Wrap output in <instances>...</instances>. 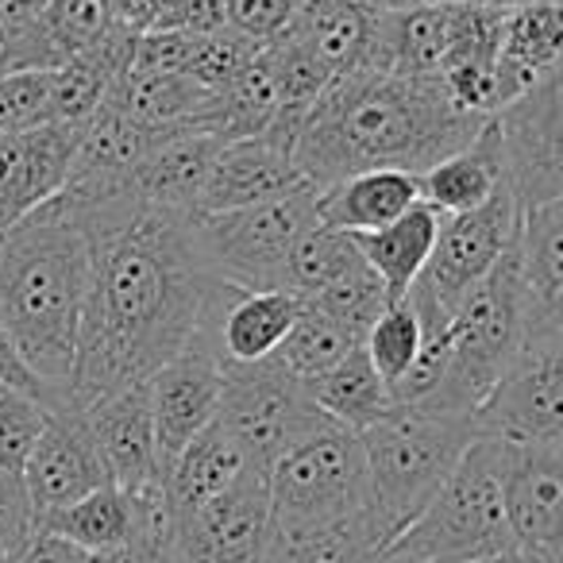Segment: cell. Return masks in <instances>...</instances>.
I'll use <instances>...</instances> for the list:
<instances>
[{"label":"cell","mask_w":563,"mask_h":563,"mask_svg":"<svg viewBox=\"0 0 563 563\" xmlns=\"http://www.w3.org/2000/svg\"><path fill=\"white\" fill-rule=\"evenodd\" d=\"M228 282L212 271L189 212L140 205L93 235V278L66 406L86 413L143 386L201 336Z\"/></svg>","instance_id":"obj_1"},{"label":"cell","mask_w":563,"mask_h":563,"mask_svg":"<svg viewBox=\"0 0 563 563\" xmlns=\"http://www.w3.org/2000/svg\"><path fill=\"white\" fill-rule=\"evenodd\" d=\"M486 120L490 117L455 109L437 78H401L360 66L340 74L301 117L294 163L317 189L367 170H406L421 178L429 166L471 147Z\"/></svg>","instance_id":"obj_2"},{"label":"cell","mask_w":563,"mask_h":563,"mask_svg":"<svg viewBox=\"0 0 563 563\" xmlns=\"http://www.w3.org/2000/svg\"><path fill=\"white\" fill-rule=\"evenodd\" d=\"M89 278L93 240L55 197L0 228V329L43 386L47 406H66Z\"/></svg>","instance_id":"obj_3"},{"label":"cell","mask_w":563,"mask_h":563,"mask_svg":"<svg viewBox=\"0 0 563 563\" xmlns=\"http://www.w3.org/2000/svg\"><path fill=\"white\" fill-rule=\"evenodd\" d=\"M537 324H563V317H548L532 306L521 271H517V255L509 247L494 263V271L483 282H475L460 298V306L448 313L444 375L429 398L417 401V409L471 421L478 401L521 355L525 340Z\"/></svg>","instance_id":"obj_4"},{"label":"cell","mask_w":563,"mask_h":563,"mask_svg":"<svg viewBox=\"0 0 563 563\" xmlns=\"http://www.w3.org/2000/svg\"><path fill=\"white\" fill-rule=\"evenodd\" d=\"M501 440L475 437L429 506L390 540L386 555L409 563H478L514 548L501 506Z\"/></svg>","instance_id":"obj_5"},{"label":"cell","mask_w":563,"mask_h":563,"mask_svg":"<svg viewBox=\"0 0 563 563\" xmlns=\"http://www.w3.org/2000/svg\"><path fill=\"white\" fill-rule=\"evenodd\" d=\"M471 440L475 432L467 417L429 413L417 406H394L383 421L360 432L371 509L386 525L390 540L429 506Z\"/></svg>","instance_id":"obj_6"},{"label":"cell","mask_w":563,"mask_h":563,"mask_svg":"<svg viewBox=\"0 0 563 563\" xmlns=\"http://www.w3.org/2000/svg\"><path fill=\"white\" fill-rule=\"evenodd\" d=\"M271 532H298L371 509L367 460L355 432L321 424L266 467Z\"/></svg>","instance_id":"obj_7"},{"label":"cell","mask_w":563,"mask_h":563,"mask_svg":"<svg viewBox=\"0 0 563 563\" xmlns=\"http://www.w3.org/2000/svg\"><path fill=\"white\" fill-rule=\"evenodd\" d=\"M317 194L321 189L301 181L271 201L197 217V235L212 271L240 290H286V258L294 243L321 224Z\"/></svg>","instance_id":"obj_8"},{"label":"cell","mask_w":563,"mask_h":563,"mask_svg":"<svg viewBox=\"0 0 563 563\" xmlns=\"http://www.w3.org/2000/svg\"><path fill=\"white\" fill-rule=\"evenodd\" d=\"M220 371H224V390H220L217 421L263 475L286 448L329 424V417L309 401L306 383L294 378L278 360L220 363Z\"/></svg>","instance_id":"obj_9"},{"label":"cell","mask_w":563,"mask_h":563,"mask_svg":"<svg viewBox=\"0 0 563 563\" xmlns=\"http://www.w3.org/2000/svg\"><path fill=\"white\" fill-rule=\"evenodd\" d=\"M471 432L501 444H563V324H537L521 355L471 413Z\"/></svg>","instance_id":"obj_10"},{"label":"cell","mask_w":563,"mask_h":563,"mask_svg":"<svg viewBox=\"0 0 563 563\" xmlns=\"http://www.w3.org/2000/svg\"><path fill=\"white\" fill-rule=\"evenodd\" d=\"M517 209L563 201V70L490 117Z\"/></svg>","instance_id":"obj_11"},{"label":"cell","mask_w":563,"mask_h":563,"mask_svg":"<svg viewBox=\"0 0 563 563\" xmlns=\"http://www.w3.org/2000/svg\"><path fill=\"white\" fill-rule=\"evenodd\" d=\"M517 224H521V209H517L514 194L506 186L486 205H478V209L444 217L437 232V247L429 255V266L409 286L406 298L440 309L448 317L460 306L463 294L475 282H483L494 271V263L514 247Z\"/></svg>","instance_id":"obj_12"},{"label":"cell","mask_w":563,"mask_h":563,"mask_svg":"<svg viewBox=\"0 0 563 563\" xmlns=\"http://www.w3.org/2000/svg\"><path fill=\"white\" fill-rule=\"evenodd\" d=\"M27 506H32L35 529L70 501L112 486L97 440L86 424V413L70 406H47V421L20 467Z\"/></svg>","instance_id":"obj_13"},{"label":"cell","mask_w":563,"mask_h":563,"mask_svg":"<svg viewBox=\"0 0 563 563\" xmlns=\"http://www.w3.org/2000/svg\"><path fill=\"white\" fill-rule=\"evenodd\" d=\"M271 537L266 475L247 467L224 494L174 517V563H258Z\"/></svg>","instance_id":"obj_14"},{"label":"cell","mask_w":563,"mask_h":563,"mask_svg":"<svg viewBox=\"0 0 563 563\" xmlns=\"http://www.w3.org/2000/svg\"><path fill=\"white\" fill-rule=\"evenodd\" d=\"M501 506L514 548L563 563V444H509Z\"/></svg>","instance_id":"obj_15"},{"label":"cell","mask_w":563,"mask_h":563,"mask_svg":"<svg viewBox=\"0 0 563 563\" xmlns=\"http://www.w3.org/2000/svg\"><path fill=\"white\" fill-rule=\"evenodd\" d=\"M478 4L471 0H440V4H401L378 9L371 35L367 70L401 74V78H437L440 63L471 32Z\"/></svg>","instance_id":"obj_16"},{"label":"cell","mask_w":563,"mask_h":563,"mask_svg":"<svg viewBox=\"0 0 563 563\" xmlns=\"http://www.w3.org/2000/svg\"><path fill=\"white\" fill-rule=\"evenodd\" d=\"M143 390H147L151 421H155L158 463H163V471H166L174 455H178L197 432L217 421L224 371H220V360L209 347V340L197 336L186 352L174 355L166 367H158L155 375L143 383Z\"/></svg>","instance_id":"obj_17"},{"label":"cell","mask_w":563,"mask_h":563,"mask_svg":"<svg viewBox=\"0 0 563 563\" xmlns=\"http://www.w3.org/2000/svg\"><path fill=\"white\" fill-rule=\"evenodd\" d=\"M86 124H43L0 135V228L47 205L70 178L74 151Z\"/></svg>","instance_id":"obj_18"},{"label":"cell","mask_w":563,"mask_h":563,"mask_svg":"<svg viewBox=\"0 0 563 563\" xmlns=\"http://www.w3.org/2000/svg\"><path fill=\"white\" fill-rule=\"evenodd\" d=\"M301 181L306 178H301L298 163H294L290 143H282L278 135L258 132L247 135V140L220 143L217 158L209 166V178H205V189L197 197L194 217L247 209V205L290 194Z\"/></svg>","instance_id":"obj_19"},{"label":"cell","mask_w":563,"mask_h":563,"mask_svg":"<svg viewBox=\"0 0 563 563\" xmlns=\"http://www.w3.org/2000/svg\"><path fill=\"white\" fill-rule=\"evenodd\" d=\"M301 313V298L290 290H240L228 286L224 298L209 313L201 340L217 352L220 363H258L271 360Z\"/></svg>","instance_id":"obj_20"},{"label":"cell","mask_w":563,"mask_h":563,"mask_svg":"<svg viewBox=\"0 0 563 563\" xmlns=\"http://www.w3.org/2000/svg\"><path fill=\"white\" fill-rule=\"evenodd\" d=\"M86 424L97 440L112 486L135 494L143 486L163 483V463H158L155 421H151V401L143 386L120 390L112 398L86 409Z\"/></svg>","instance_id":"obj_21"},{"label":"cell","mask_w":563,"mask_h":563,"mask_svg":"<svg viewBox=\"0 0 563 563\" xmlns=\"http://www.w3.org/2000/svg\"><path fill=\"white\" fill-rule=\"evenodd\" d=\"M563 55V4L560 0H532L525 9L509 12L501 24L494 78H498L501 109L525 97L532 86L560 74Z\"/></svg>","instance_id":"obj_22"},{"label":"cell","mask_w":563,"mask_h":563,"mask_svg":"<svg viewBox=\"0 0 563 563\" xmlns=\"http://www.w3.org/2000/svg\"><path fill=\"white\" fill-rule=\"evenodd\" d=\"M212 89L189 81L186 74L120 70L112 78L104 104L143 128H197L209 132ZM212 135V132H209Z\"/></svg>","instance_id":"obj_23"},{"label":"cell","mask_w":563,"mask_h":563,"mask_svg":"<svg viewBox=\"0 0 563 563\" xmlns=\"http://www.w3.org/2000/svg\"><path fill=\"white\" fill-rule=\"evenodd\" d=\"M217 135L209 132H186L174 135L170 143L155 151L140 170L128 178V194L147 209H170V212H197V197L209 178V166L220 151Z\"/></svg>","instance_id":"obj_24"},{"label":"cell","mask_w":563,"mask_h":563,"mask_svg":"<svg viewBox=\"0 0 563 563\" xmlns=\"http://www.w3.org/2000/svg\"><path fill=\"white\" fill-rule=\"evenodd\" d=\"M421 201L417 178L406 170H367L336 181L317 194V217L321 228L347 235L375 232V228L398 220L406 209Z\"/></svg>","instance_id":"obj_25"},{"label":"cell","mask_w":563,"mask_h":563,"mask_svg":"<svg viewBox=\"0 0 563 563\" xmlns=\"http://www.w3.org/2000/svg\"><path fill=\"white\" fill-rule=\"evenodd\" d=\"M440 220L444 217L437 209L417 201L413 209H406L390 224L355 235V247H360L363 263L383 282L386 301H401L409 294V286L421 278V271L429 266L432 247H437Z\"/></svg>","instance_id":"obj_26"},{"label":"cell","mask_w":563,"mask_h":563,"mask_svg":"<svg viewBox=\"0 0 563 563\" xmlns=\"http://www.w3.org/2000/svg\"><path fill=\"white\" fill-rule=\"evenodd\" d=\"M375 20L378 9L367 0H306L286 35L340 78L367 63Z\"/></svg>","instance_id":"obj_27"},{"label":"cell","mask_w":563,"mask_h":563,"mask_svg":"<svg viewBox=\"0 0 563 563\" xmlns=\"http://www.w3.org/2000/svg\"><path fill=\"white\" fill-rule=\"evenodd\" d=\"M247 455L240 452L228 429L220 421H212L209 429H201L178 455L170 460V467L163 471V490L170 501L174 517L194 514L197 506L212 501L217 494H224L235 478L247 471Z\"/></svg>","instance_id":"obj_28"},{"label":"cell","mask_w":563,"mask_h":563,"mask_svg":"<svg viewBox=\"0 0 563 563\" xmlns=\"http://www.w3.org/2000/svg\"><path fill=\"white\" fill-rule=\"evenodd\" d=\"M390 548V532L375 509L344 521L298 532H271L258 563H378Z\"/></svg>","instance_id":"obj_29"},{"label":"cell","mask_w":563,"mask_h":563,"mask_svg":"<svg viewBox=\"0 0 563 563\" xmlns=\"http://www.w3.org/2000/svg\"><path fill=\"white\" fill-rule=\"evenodd\" d=\"M501 186H506V178H501V151H498V135H494L490 120L483 124V132L475 135L471 147H463L460 155L444 158V163L429 166V170L417 178L421 201L429 205V209H437L440 217L478 209V205L490 201Z\"/></svg>","instance_id":"obj_30"},{"label":"cell","mask_w":563,"mask_h":563,"mask_svg":"<svg viewBox=\"0 0 563 563\" xmlns=\"http://www.w3.org/2000/svg\"><path fill=\"white\" fill-rule=\"evenodd\" d=\"M306 394L332 424L355 432V437H360L363 429H371L375 421H383V417L394 409L390 386H386L383 375L371 367L363 344L355 347L352 355H344L336 367L324 371V375L309 378Z\"/></svg>","instance_id":"obj_31"},{"label":"cell","mask_w":563,"mask_h":563,"mask_svg":"<svg viewBox=\"0 0 563 563\" xmlns=\"http://www.w3.org/2000/svg\"><path fill=\"white\" fill-rule=\"evenodd\" d=\"M514 255L532 306L548 317H563V201L521 212Z\"/></svg>","instance_id":"obj_32"},{"label":"cell","mask_w":563,"mask_h":563,"mask_svg":"<svg viewBox=\"0 0 563 563\" xmlns=\"http://www.w3.org/2000/svg\"><path fill=\"white\" fill-rule=\"evenodd\" d=\"M35 532L63 537L93 555L117 552L132 537V501H128V494L120 486H101V490L86 494V498L51 514Z\"/></svg>","instance_id":"obj_33"},{"label":"cell","mask_w":563,"mask_h":563,"mask_svg":"<svg viewBox=\"0 0 563 563\" xmlns=\"http://www.w3.org/2000/svg\"><path fill=\"white\" fill-rule=\"evenodd\" d=\"M360 344H363L360 332L344 329V324H336L332 317L317 313V309H309L306 301H301L298 321L290 324V332H286V340H282L271 360H278L294 378L309 383V378L336 367V363L344 360V355H352Z\"/></svg>","instance_id":"obj_34"},{"label":"cell","mask_w":563,"mask_h":563,"mask_svg":"<svg viewBox=\"0 0 563 563\" xmlns=\"http://www.w3.org/2000/svg\"><path fill=\"white\" fill-rule=\"evenodd\" d=\"M360 247L355 235L332 232V228H309L298 243H294L290 258H286V290L294 298H313L317 290H324L336 274H344L352 263H360Z\"/></svg>","instance_id":"obj_35"},{"label":"cell","mask_w":563,"mask_h":563,"mask_svg":"<svg viewBox=\"0 0 563 563\" xmlns=\"http://www.w3.org/2000/svg\"><path fill=\"white\" fill-rule=\"evenodd\" d=\"M263 55L274 74V86H278V104H282L278 117L298 120L301 124V117H306L317 97L336 81V74H332L321 58L309 55L301 43H294L290 35H282L271 47H263Z\"/></svg>","instance_id":"obj_36"},{"label":"cell","mask_w":563,"mask_h":563,"mask_svg":"<svg viewBox=\"0 0 563 563\" xmlns=\"http://www.w3.org/2000/svg\"><path fill=\"white\" fill-rule=\"evenodd\" d=\"M306 306L363 336L390 301H386V290H383V282H378V274L360 258V263H352L344 274H336L324 290H317L313 298H306Z\"/></svg>","instance_id":"obj_37"},{"label":"cell","mask_w":563,"mask_h":563,"mask_svg":"<svg viewBox=\"0 0 563 563\" xmlns=\"http://www.w3.org/2000/svg\"><path fill=\"white\" fill-rule=\"evenodd\" d=\"M363 352L386 386H394L413 367L417 352H421V321H417V309L409 306V298L390 301L375 317V324L363 332Z\"/></svg>","instance_id":"obj_38"},{"label":"cell","mask_w":563,"mask_h":563,"mask_svg":"<svg viewBox=\"0 0 563 563\" xmlns=\"http://www.w3.org/2000/svg\"><path fill=\"white\" fill-rule=\"evenodd\" d=\"M117 66L104 58H78L51 70V124H86L104 104Z\"/></svg>","instance_id":"obj_39"},{"label":"cell","mask_w":563,"mask_h":563,"mask_svg":"<svg viewBox=\"0 0 563 563\" xmlns=\"http://www.w3.org/2000/svg\"><path fill=\"white\" fill-rule=\"evenodd\" d=\"M263 47L240 40L235 32H217V35H194V51H189L186 78L197 86L220 93L224 86H232L243 74V66L258 55Z\"/></svg>","instance_id":"obj_40"},{"label":"cell","mask_w":563,"mask_h":563,"mask_svg":"<svg viewBox=\"0 0 563 563\" xmlns=\"http://www.w3.org/2000/svg\"><path fill=\"white\" fill-rule=\"evenodd\" d=\"M43 421H47V406L40 398L0 386V471L20 478V467H24L35 437L43 432Z\"/></svg>","instance_id":"obj_41"},{"label":"cell","mask_w":563,"mask_h":563,"mask_svg":"<svg viewBox=\"0 0 563 563\" xmlns=\"http://www.w3.org/2000/svg\"><path fill=\"white\" fill-rule=\"evenodd\" d=\"M51 124V70H24L0 78V135Z\"/></svg>","instance_id":"obj_42"},{"label":"cell","mask_w":563,"mask_h":563,"mask_svg":"<svg viewBox=\"0 0 563 563\" xmlns=\"http://www.w3.org/2000/svg\"><path fill=\"white\" fill-rule=\"evenodd\" d=\"M301 4L306 0H224L228 32L255 43V47H271L274 40L290 32Z\"/></svg>","instance_id":"obj_43"},{"label":"cell","mask_w":563,"mask_h":563,"mask_svg":"<svg viewBox=\"0 0 563 563\" xmlns=\"http://www.w3.org/2000/svg\"><path fill=\"white\" fill-rule=\"evenodd\" d=\"M35 537V517L27 506L24 483L9 471H0V555L16 560L24 544Z\"/></svg>","instance_id":"obj_44"},{"label":"cell","mask_w":563,"mask_h":563,"mask_svg":"<svg viewBox=\"0 0 563 563\" xmlns=\"http://www.w3.org/2000/svg\"><path fill=\"white\" fill-rule=\"evenodd\" d=\"M101 4L109 9L112 24L128 35L166 32L174 9H178V0H101Z\"/></svg>","instance_id":"obj_45"},{"label":"cell","mask_w":563,"mask_h":563,"mask_svg":"<svg viewBox=\"0 0 563 563\" xmlns=\"http://www.w3.org/2000/svg\"><path fill=\"white\" fill-rule=\"evenodd\" d=\"M12 563H97V555L78 544H70V540H63V537L35 532V537L24 544V552H20Z\"/></svg>","instance_id":"obj_46"},{"label":"cell","mask_w":563,"mask_h":563,"mask_svg":"<svg viewBox=\"0 0 563 563\" xmlns=\"http://www.w3.org/2000/svg\"><path fill=\"white\" fill-rule=\"evenodd\" d=\"M0 386H12V390H24L32 394V398H40L43 406H47V394H43V386L35 383V375L24 367V360L16 355V347H12V340L4 336V329H0Z\"/></svg>","instance_id":"obj_47"},{"label":"cell","mask_w":563,"mask_h":563,"mask_svg":"<svg viewBox=\"0 0 563 563\" xmlns=\"http://www.w3.org/2000/svg\"><path fill=\"white\" fill-rule=\"evenodd\" d=\"M40 9H43V0H0V35L16 32V27L27 24Z\"/></svg>","instance_id":"obj_48"},{"label":"cell","mask_w":563,"mask_h":563,"mask_svg":"<svg viewBox=\"0 0 563 563\" xmlns=\"http://www.w3.org/2000/svg\"><path fill=\"white\" fill-rule=\"evenodd\" d=\"M478 563H552V560H540V555L521 552V548H509V552L490 555V560H478Z\"/></svg>","instance_id":"obj_49"},{"label":"cell","mask_w":563,"mask_h":563,"mask_svg":"<svg viewBox=\"0 0 563 563\" xmlns=\"http://www.w3.org/2000/svg\"><path fill=\"white\" fill-rule=\"evenodd\" d=\"M471 4H478V9H490V12H501V16H509V12L525 9V4H532V0H471Z\"/></svg>","instance_id":"obj_50"},{"label":"cell","mask_w":563,"mask_h":563,"mask_svg":"<svg viewBox=\"0 0 563 563\" xmlns=\"http://www.w3.org/2000/svg\"><path fill=\"white\" fill-rule=\"evenodd\" d=\"M0 74H4V40H0Z\"/></svg>","instance_id":"obj_51"},{"label":"cell","mask_w":563,"mask_h":563,"mask_svg":"<svg viewBox=\"0 0 563 563\" xmlns=\"http://www.w3.org/2000/svg\"><path fill=\"white\" fill-rule=\"evenodd\" d=\"M378 563H409V560H390V555H383V560H378Z\"/></svg>","instance_id":"obj_52"},{"label":"cell","mask_w":563,"mask_h":563,"mask_svg":"<svg viewBox=\"0 0 563 563\" xmlns=\"http://www.w3.org/2000/svg\"><path fill=\"white\" fill-rule=\"evenodd\" d=\"M0 563H12V560H9V555H0Z\"/></svg>","instance_id":"obj_53"}]
</instances>
